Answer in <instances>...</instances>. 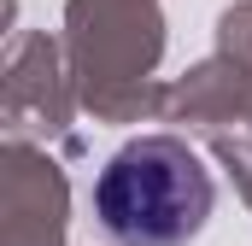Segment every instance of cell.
Segmentation results:
<instances>
[{"label":"cell","mask_w":252,"mask_h":246,"mask_svg":"<svg viewBox=\"0 0 252 246\" xmlns=\"http://www.w3.org/2000/svg\"><path fill=\"white\" fill-rule=\"evenodd\" d=\"M64 59L82 112L100 123H153L170 112V88L153 82L164 59L158 0H64Z\"/></svg>","instance_id":"1"},{"label":"cell","mask_w":252,"mask_h":246,"mask_svg":"<svg viewBox=\"0 0 252 246\" xmlns=\"http://www.w3.org/2000/svg\"><path fill=\"white\" fill-rule=\"evenodd\" d=\"M211 199V170L182 135H135L94 176V217L112 246H188Z\"/></svg>","instance_id":"2"},{"label":"cell","mask_w":252,"mask_h":246,"mask_svg":"<svg viewBox=\"0 0 252 246\" xmlns=\"http://www.w3.org/2000/svg\"><path fill=\"white\" fill-rule=\"evenodd\" d=\"M76 76L64 59V41H53L47 30H30L6 47V135L12 141H30V135H70L76 118Z\"/></svg>","instance_id":"3"},{"label":"cell","mask_w":252,"mask_h":246,"mask_svg":"<svg viewBox=\"0 0 252 246\" xmlns=\"http://www.w3.org/2000/svg\"><path fill=\"white\" fill-rule=\"evenodd\" d=\"M70 187L59 158L35 141H6L0 153V246H64Z\"/></svg>","instance_id":"4"},{"label":"cell","mask_w":252,"mask_h":246,"mask_svg":"<svg viewBox=\"0 0 252 246\" xmlns=\"http://www.w3.org/2000/svg\"><path fill=\"white\" fill-rule=\"evenodd\" d=\"M252 112V70H241L235 59L211 53L205 64H193L182 82H170V123H199V129H217L223 123L247 118Z\"/></svg>","instance_id":"5"},{"label":"cell","mask_w":252,"mask_h":246,"mask_svg":"<svg viewBox=\"0 0 252 246\" xmlns=\"http://www.w3.org/2000/svg\"><path fill=\"white\" fill-rule=\"evenodd\" d=\"M217 53L235 59L241 70H252V0L229 6V12L217 18Z\"/></svg>","instance_id":"6"},{"label":"cell","mask_w":252,"mask_h":246,"mask_svg":"<svg viewBox=\"0 0 252 246\" xmlns=\"http://www.w3.org/2000/svg\"><path fill=\"white\" fill-rule=\"evenodd\" d=\"M211 153H217V164L235 176L241 199L252 205V135H211Z\"/></svg>","instance_id":"7"},{"label":"cell","mask_w":252,"mask_h":246,"mask_svg":"<svg viewBox=\"0 0 252 246\" xmlns=\"http://www.w3.org/2000/svg\"><path fill=\"white\" fill-rule=\"evenodd\" d=\"M247 123H252V112H247Z\"/></svg>","instance_id":"8"}]
</instances>
